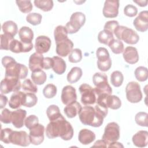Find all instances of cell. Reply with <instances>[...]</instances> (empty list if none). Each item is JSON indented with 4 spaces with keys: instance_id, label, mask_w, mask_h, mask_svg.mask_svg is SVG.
Instances as JSON below:
<instances>
[{
    "instance_id": "35",
    "label": "cell",
    "mask_w": 148,
    "mask_h": 148,
    "mask_svg": "<svg viewBox=\"0 0 148 148\" xmlns=\"http://www.w3.org/2000/svg\"><path fill=\"white\" fill-rule=\"evenodd\" d=\"M35 6L44 12L50 11L53 7V1L51 0H35Z\"/></svg>"
},
{
    "instance_id": "33",
    "label": "cell",
    "mask_w": 148,
    "mask_h": 148,
    "mask_svg": "<svg viewBox=\"0 0 148 148\" xmlns=\"http://www.w3.org/2000/svg\"><path fill=\"white\" fill-rule=\"evenodd\" d=\"M113 39V33L106 29L100 31L98 35V40L99 42L106 45H108Z\"/></svg>"
},
{
    "instance_id": "38",
    "label": "cell",
    "mask_w": 148,
    "mask_h": 148,
    "mask_svg": "<svg viewBox=\"0 0 148 148\" xmlns=\"http://www.w3.org/2000/svg\"><path fill=\"white\" fill-rule=\"evenodd\" d=\"M114 54H119L123 52L124 45L123 42L119 39H113L108 45Z\"/></svg>"
},
{
    "instance_id": "36",
    "label": "cell",
    "mask_w": 148,
    "mask_h": 148,
    "mask_svg": "<svg viewBox=\"0 0 148 148\" xmlns=\"http://www.w3.org/2000/svg\"><path fill=\"white\" fill-rule=\"evenodd\" d=\"M123 80L124 76L120 71H115L112 73L110 75V82L113 86L116 87H120L121 86Z\"/></svg>"
},
{
    "instance_id": "46",
    "label": "cell",
    "mask_w": 148,
    "mask_h": 148,
    "mask_svg": "<svg viewBox=\"0 0 148 148\" xmlns=\"http://www.w3.org/2000/svg\"><path fill=\"white\" fill-rule=\"evenodd\" d=\"M0 36H1V45H0L1 50H9L10 43L12 42V40L14 39V38L4 34H1Z\"/></svg>"
},
{
    "instance_id": "48",
    "label": "cell",
    "mask_w": 148,
    "mask_h": 148,
    "mask_svg": "<svg viewBox=\"0 0 148 148\" xmlns=\"http://www.w3.org/2000/svg\"><path fill=\"white\" fill-rule=\"evenodd\" d=\"M38 123H39L38 117L32 114V115H29L25 119L24 125L28 129L30 130L32 127L37 125Z\"/></svg>"
},
{
    "instance_id": "22",
    "label": "cell",
    "mask_w": 148,
    "mask_h": 148,
    "mask_svg": "<svg viewBox=\"0 0 148 148\" xmlns=\"http://www.w3.org/2000/svg\"><path fill=\"white\" fill-rule=\"evenodd\" d=\"M135 146L139 147H143L147 146L148 140V132L147 131H139L132 138Z\"/></svg>"
},
{
    "instance_id": "24",
    "label": "cell",
    "mask_w": 148,
    "mask_h": 148,
    "mask_svg": "<svg viewBox=\"0 0 148 148\" xmlns=\"http://www.w3.org/2000/svg\"><path fill=\"white\" fill-rule=\"evenodd\" d=\"M82 108L81 105L76 101L67 105L64 108V112L68 118H73L79 114Z\"/></svg>"
},
{
    "instance_id": "5",
    "label": "cell",
    "mask_w": 148,
    "mask_h": 148,
    "mask_svg": "<svg viewBox=\"0 0 148 148\" xmlns=\"http://www.w3.org/2000/svg\"><path fill=\"white\" fill-rule=\"evenodd\" d=\"M114 35L117 39L123 40L130 45H135L139 40V36L135 31L123 25H119L117 28Z\"/></svg>"
},
{
    "instance_id": "23",
    "label": "cell",
    "mask_w": 148,
    "mask_h": 148,
    "mask_svg": "<svg viewBox=\"0 0 148 148\" xmlns=\"http://www.w3.org/2000/svg\"><path fill=\"white\" fill-rule=\"evenodd\" d=\"M95 139V134L92 131L88 129H82L78 135V139L83 145H89Z\"/></svg>"
},
{
    "instance_id": "16",
    "label": "cell",
    "mask_w": 148,
    "mask_h": 148,
    "mask_svg": "<svg viewBox=\"0 0 148 148\" xmlns=\"http://www.w3.org/2000/svg\"><path fill=\"white\" fill-rule=\"evenodd\" d=\"M51 44V42L49 37L44 35L38 36L35 39V43L36 52L40 54L47 53L50 48Z\"/></svg>"
},
{
    "instance_id": "4",
    "label": "cell",
    "mask_w": 148,
    "mask_h": 148,
    "mask_svg": "<svg viewBox=\"0 0 148 148\" xmlns=\"http://www.w3.org/2000/svg\"><path fill=\"white\" fill-rule=\"evenodd\" d=\"M92 82L95 87L94 88L96 96L107 94L111 95L112 89L108 82V76L105 73L97 72L92 76Z\"/></svg>"
},
{
    "instance_id": "39",
    "label": "cell",
    "mask_w": 148,
    "mask_h": 148,
    "mask_svg": "<svg viewBox=\"0 0 148 148\" xmlns=\"http://www.w3.org/2000/svg\"><path fill=\"white\" fill-rule=\"evenodd\" d=\"M135 76L136 79L139 82H145L147 79L148 77V71L147 68L140 66L136 68L134 72Z\"/></svg>"
},
{
    "instance_id": "28",
    "label": "cell",
    "mask_w": 148,
    "mask_h": 148,
    "mask_svg": "<svg viewBox=\"0 0 148 148\" xmlns=\"http://www.w3.org/2000/svg\"><path fill=\"white\" fill-rule=\"evenodd\" d=\"M24 92L21 91H17L13 92L11 95L9 101V106L12 109H17L22 105V100Z\"/></svg>"
},
{
    "instance_id": "11",
    "label": "cell",
    "mask_w": 148,
    "mask_h": 148,
    "mask_svg": "<svg viewBox=\"0 0 148 148\" xmlns=\"http://www.w3.org/2000/svg\"><path fill=\"white\" fill-rule=\"evenodd\" d=\"M45 127L40 124H38L29 130V138L31 143L34 145H39L44 140Z\"/></svg>"
},
{
    "instance_id": "42",
    "label": "cell",
    "mask_w": 148,
    "mask_h": 148,
    "mask_svg": "<svg viewBox=\"0 0 148 148\" xmlns=\"http://www.w3.org/2000/svg\"><path fill=\"white\" fill-rule=\"evenodd\" d=\"M82 59V53L80 49L76 48L72 49L68 55L69 61L72 63H77L80 62Z\"/></svg>"
},
{
    "instance_id": "55",
    "label": "cell",
    "mask_w": 148,
    "mask_h": 148,
    "mask_svg": "<svg viewBox=\"0 0 148 148\" xmlns=\"http://www.w3.org/2000/svg\"><path fill=\"white\" fill-rule=\"evenodd\" d=\"M8 102V98L6 96L1 94L0 95V108L3 109L6 105Z\"/></svg>"
},
{
    "instance_id": "43",
    "label": "cell",
    "mask_w": 148,
    "mask_h": 148,
    "mask_svg": "<svg viewBox=\"0 0 148 148\" xmlns=\"http://www.w3.org/2000/svg\"><path fill=\"white\" fill-rule=\"evenodd\" d=\"M57 87L53 84H47L43 90V95L46 98H52L57 94Z\"/></svg>"
},
{
    "instance_id": "41",
    "label": "cell",
    "mask_w": 148,
    "mask_h": 148,
    "mask_svg": "<svg viewBox=\"0 0 148 148\" xmlns=\"http://www.w3.org/2000/svg\"><path fill=\"white\" fill-rule=\"evenodd\" d=\"M16 3L20 12L24 13H29L33 8L31 1H16Z\"/></svg>"
},
{
    "instance_id": "9",
    "label": "cell",
    "mask_w": 148,
    "mask_h": 148,
    "mask_svg": "<svg viewBox=\"0 0 148 148\" xmlns=\"http://www.w3.org/2000/svg\"><path fill=\"white\" fill-rule=\"evenodd\" d=\"M120 138V127L116 122L108 123L105 128L104 133L102 139L104 140L108 145L117 141Z\"/></svg>"
},
{
    "instance_id": "57",
    "label": "cell",
    "mask_w": 148,
    "mask_h": 148,
    "mask_svg": "<svg viewBox=\"0 0 148 148\" xmlns=\"http://www.w3.org/2000/svg\"><path fill=\"white\" fill-rule=\"evenodd\" d=\"M108 147H123V145L120 143V142H117V141H115V142H113L110 143H109L108 145Z\"/></svg>"
},
{
    "instance_id": "30",
    "label": "cell",
    "mask_w": 148,
    "mask_h": 148,
    "mask_svg": "<svg viewBox=\"0 0 148 148\" xmlns=\"http://www.w3.org/2000/svg\"><path fill=\"white\" fill-rule=\"evenodd\" d=\"M31 77L32 82L37 85L44 84L47 79L46 74L42 69H38L32 72Z\"/></svg>"
},
{
    "instance_id": "13",
    "label": "cell",
    "mask_w": 148,
    "mask_h": 148,
    "mask_svg": "<svg viewBox=\"0 0 148 148\" xmlns=\"http://www.w3.org/2000/svg\"><path fill=\"white\" fill-rule=\"evenodd\" d=\"M119 1L107 0L104 3L102 13L106 18H114L119 14Z\"/></svg>"
},
{
    "instance_id": "14",
    "label": "cell",
    "mask_w": 148,
    "mask_h": 148,
    "mask_svg": "<svg viewBox=\"0 0 148 148\" xmlns=\"http://www.w3.org/2000/svg\"><path fill=\"white\" fill-rule=\"evenodd\" d=\"M134 26L138 31L143 32L148 29V12L143 10L139 13V15L134 19Z\"/></svg>"
},
{
    "instance_id": "47",
    "label": "cell",
    "mask_w": 148,
    "mask_h": 148,
    "mask_svg": "<svg viewBox=\"0 0 148 148\" xmlns=\"http://www.w3.org/2000/svg\"><path fill=\"white\" fill-rule=\"evenodd\" d=\"M96 56L98 62H103L110 59L109 53L108 50L105 47H99L97 50Z\"/></svg>"
},
{
    "instance_id": "58",
    "label": "cell",
    "mask_w": 148,
    "mask_h": 148,
    "mask_svg": "<svg viewBox=\"0 0 148 148\" xmlns=\"http://www.w3.org/2000/svg\"><path fill=\"white\" fill-rule=\"evenodd\" d=\"M133 2L136 3L139 6H141V7H145L147 4V1H133Z\"/></svg>"
},
{
    "instance_id": "37",
    "label": "cell",
    "mask_w": 148,
    "mask_h": 148,
    "mask_svg": "<svg viewBox=\"0 0 148 148\" xmlns=\"http://www.w3.org/2000/svg\"><path fill=\"white\" fill-rule=\"evenodd\" d=\"M107 106L113 110L119 109L121 106V102L120 99L116 95H109L107 98Z\"/></svg>"
},
{
    "instance_id": "12",
    "label": "cell",
    "mask_w": 148,
    "mask_h": 148,
    "mask_svg": "<svg viewBox=\"0 0 148 148\" xmlns=\"http://www.w3.org/2000/svg\"><path fill=\"white\" fill-rule=\"evenodd\" d=\"M10 143L26 147L31 143L29 135L24 131H13L10 137Z\"/></svg>"
},
{
    "instance_id": "27",
    "label": "cell",
    "mask_w": 148,
    "mask_h": 148,
    "mask_svg": "<svg viewBox=\"0 0 148 148\" xmlns=\"http://www.w3.org/2000/svg\"><path fill=\"white\" fill-rule=\"evenodd\" d=\"M54 60V65L53 66V71L58 75L63 74L66 70V62L65 61L58 56H54L53 57Z\"/></svg>"
},
{
    "instance_id": "56",
    "label": "cell",
    "mask_w": 148,
    "mask_h": 148,
    "mask_svg": "<svg viewBox=\"0 0 148 148\" xmlns=\"http://www.w3.org/2000/svg\"><path fill=\"white\" fill-rule=\"evenodd\" d=\"M93 147H108V145L106 143V142L103 140H98L96 141L94 144L92 145Z\"/></svg>"
},
{
    "instance_id": "32",
    "label": "cell",
    "mask_w": 148,
    "mask_h": 148,
    "mask_svg": "<svg viewBox=\"0 0 148 148\" xmlns=\"http://www.w3.org/2000/svg\"><path fill=\"white\" fill-rule=\"evenodd\" d=\"M68 31L65 27L58 25L54 31V37L56 43L60 42L68 38Z\"/></svg>"
},
{
    "instance_id": "18",
    "label": "cell",
    "mask_w": 148,
    "mask_h": 148,
    "mask_svg": "<svg viewBox=\"0 0 148 148\" xmlns=\"http://www.w3.org/2000/svg\"><path fill=\"white\" fill-rule=\"evenodd\" d=\"M73 43L68 38L56 43V53L60 57H66L72 50Z\"/></svg>"
},
{
    "instance_id": "44",
    "label": "cell",
    "mask_w": 148,
    "mask_h": 148,
    "mask_svg": "<svg viewBox=\"0 0 148 148\" xmlns=\"http://www.w3.org/2000/svg\"><path fill=\"white\" fill-rule=\"evenodd\" d=\"M42 18V15L38 13H29L26 17L27 21L32 25H37L40 24Z\"/></svg>"
},
{
    "instance_id": "6",
    "label": "cell",
    "mask_w": 148,
    "mask_h": 148,
    "mask_svg": "<svg viewBox=\"0 0 148 148\" xmlns=\"http://www.w3.org/2000/svg\"><path fill=\"white\" fill-rule=\"evenodd\" d=\"M86 21L85 14L80 12L73 13L65 25V28L68 34H72L79 31L80 28L84 24Z\"/></svg>"
},
{
    "instance_id": "1",
    "label": "cell",
    "mask_w": 148,
    "mask_h": 148,
    "mask_svg": "<svg viewBox=\"0 0 148 148\" xmlns=\"http://www.w3.org/2000/svg\"><path fill=\"white\" fill-rule=\"evenodd\" d=\"M45 130L46 136L50 139L60 137L64 140H69L73 135L72 126L62 115L55 120L50 121Z\"/></svg>"
},
{
    "instance_id": "17",
    "label": "cell",
    "mask_w": 148,
    "mask_h": 148,
    "mask_svg": "<svg viewBox=\"0 0 148 148\" xmlns=\"http://www.w3.org/2000/svg\"><path fill=\"white\" fill-rule=\"evenodd\" d=\"M34 47L32 42L24 43L14 39L10 43L9 50L15 53H26L30 51Z\"/></svg>"
},
{
    "instance_id": "50",
    "label": "cell",
    "mask_w": 148,
    "mask_h": 148,
    "mask_svg": "<svg viewBox=\"0 0 148 148\" xmlns=\"http://www.w3.org/2000/svg\"><path fill=\"white\" fill-rule=\"evenodd\" d=\"M1 121L5 124L12 123V112L7 108L2 110L1 114Z\"/></svg>"
},
{
    "instance_id": "15",
    "label": "cell",
    "mask_w": 148,
    "mask_h": 148,
    "mask_svg": "<svg viewBox=\"0 0 148 148\" xmlns=\"http://www.w3.org/2000/svg\"><path fill=\"white\" fill-rule=\"evenodd\" d=\"M61 99L62 102L66 105L76 101L77 99L76 89L69 85L64 87L62 90Z\"/></svg>"
},
{
    "instance_id": "25",
    "label": "cell",
    "mask_w": 148,
    "mask_h": 148,
    "mask_svg": "<svg viewBox=\"0 0 148 148\" xmlns=\"http://www.w3.org/2000/svg\"><path fill=\"white\" fill-rule=\"evenodd\" d=\"M18 36L21 42L31 43L34 38V32L28 27H22L18 31Z\"/></svg>"
},
{
    "instance_id": "40",
    "label": "cell",
    "mask_w": 148,
    "mask_h": 148,
    "mask_svg": "<svg viewBox=\"0 0 148 148\" xmlns=\"http://www.w3.org/2000/svg\"><path fill=\"white\" fill-rule=\"evenodd\" d=\"M22 89L26 92L36 93L38 91V88L35 84L29 79H27L24 80L21 86Z\"/></svg>"
},
{
    "instance_id": "29",
    "label": "cell",
    "mask_w": 148,
    "mask_h": 148,
    "mask_svg": "<svg viewBox=\"0 0 148 148\" xmlns=\"http://www.w3.org/2000/svg\"><path fill=\"white\" fill-rule=\"evenodd\" d=\"M38 102V98L35 93L24 92L22 100V105L28 108L34 106Z\"/></svg>"
},
{
    "instance_id": "2",
    "label": "cell",
    "mask_w": 148,
    "mask_h": 148,
    "mask_svg": "<svg viewBox=\"0 0 148 148\" xmlns=\"http://www.w3.org/2000/svg\"><path fill=\"white\" fill-rule=\"evenodd\" d=\"M107 114L97 105L94 108L86 105L82 108L79 113V117L80 121L84 125L99 127L103 124V119Z\"/></svg>"
},
{
    "instance_id": "19",
    "label": "cell",
    "mask_w": 148,
    "mask_h": 148,
    "mask_svg": "<svg viewBox=\"0 0 148 148\" xmlns=\"http://www.w3.org/2000/svg\"><path fill=\"white\" fill-rule=\"evenodd\" d=\"M27 112L21 109L12 112V123L17 128H20L24 125Z\"/></svg>"
},
{
    "instance_id": "51",
    "label": "cell",
    "mask_w": 148,
    "mask_h": 148,
    "mask_svg": "<svg viewBox=\"0 0 148 148\" xmlns=\"http://www.w3.org/2000/svg\"><path fill=\"white\" fill-rule=\"evenodd\" d=\"M124 13L127 16L132 17L137 14L138 9L135 6L129 4L125 6L124 9Z\"/></svg>"
},
{
    "instance_id": "10",
    "label": "cell",
    "mask_w": 148,
    "mask_h": 148,
    "mask_svg": "<svg viewBox=\"0 0 148 148\" xmlns=\"http://www.w3.org/2000/svg\"><path fill=\"white\" fill-rule=\"evenodd\" d=\"M81 94V102L84 105L94 104L96 102L97 96L94 88L88 84L83 83L79 87Z\"/></svg>"
},
{
    "instance_id": "54",
    "label": "cell",
    "mask_w": 148,
    "mask_h": 148,
    "mask_svg": "<svg viewBox=\"0 0 148 148\" xmlns=\"http://www.w3.org/2000/svg\"><path fill=\"white\" fill-rule=\"evenodd\" d=\"M54 65V60L53 58L45 57L43 59V69H49L52 68Z\"/></svg>"
},
{
    "instance_id": "20",
    "label": "cell",
    "mask_w": 148,
    "mask_h": 148,
    "mask_svg": "<svg viewBox=\"0 0 148 148\" xmlns=\"http://www.w3.org/2000/svg\"><path fill=\"white\" fill-rule=\"evenodd\" d=\"M43 56L42 54L35 52L31 55L29 58L28 66L29 69L33 72L38 69H43Z\"/></svg>"
},
{
    "instance_id": "49",
    "label": "cell",
    "mask_w": 148,
    "mask_h": 148,
    "mask_svg": "<svg viewBox=\"0 0 148 148\" xmlns=\"http://www.w3.org/2000/svg\"><path fill=\"white\" fill-rule=\"evenodd\" d=\"M13 130L11 128H6L1 130V140L5 143H10V137Z\"/></svg>"
},
{
    "instance_id": "21",
    "label": "cell",
    "mask_w": 148,
    "mask_h": 148,
    "mask_svg": "<svg viewBox=\"0 0 148 148\" xmlns=\"http://www.w3.org/2000/svg\"><path fill=\"white\" fill-rule=\"evenodd\" d=\"M123 58L125 62L130 64H134L139 60L137 49L132 46H128L123 52Z\"/></svg>"
},
{
    "instance_id": "26",
    "label": "cell",
    "mask_w": 148,
    "mask_h": 148,
    "mask_svg": "<svg viewBox=\"0 0 148 148\" xmlns=\"http://www.w3.org/2000/svg\"><path fill=\"white\" fill-rule=\"evenodd\" d=\"M2 28L4 34L9 35L13 38L18 32L17 24L16 23L11 20H9L3 23L2 25Z\"/></svg>"
},
{
    "instance_id": "45",
    "label": "cell",
    "mask_w": 148,
    "mask_h": 148,
    "mask_svg": "<svg viewBox=\"0 0 148 148\" xmlns=\"http://www.w3.org/2000/svg\"><path fill=\"white\" fill-rule=\"evenodd\" d=\"M147 113L144 112H139L136 113L135 117L136 123L142 127H147Z\"/></svg>"
},
{
    "instance_id": "52",
    "label": "cell",
    "mask_w": 148,
    "mask_h": 148,
    "mask_svg": "<svg viewBox=\"0 0 148 148\" xmlns=\"http://www.w3.org/2000/svg\"><path fill=\"white\" fill-rule=\"evenodd\" d=\"M97 66L98 69L103 72L108 71L110 69L112 66V60L111 58L109 59L107 61L103 62H98L97 61Z\"/></svg>"
},
{
    "instance_id": "34",
    "label": "cell",
    "mask_w": 148,
    "mask_h": 148,
    "mask_svg": "<svg viewBox=\"0 0 148 148\" xmlns=\"http://www.w3.org/2000/svg\"><path fill=\"white\" fill-rule=\"evenodd\" d=\"M46 114L50 121L55 120L62 116L58 106L56 105H50L46 110Z\"/></svg>"
},
{
    "instance_id": "3",
    "label": "cell",
    "mask_w": 148,
    "mask_h": 148,
    "mask_svg": "<svg viewBox=\"0 0 148 148\" xmlns=\"http://www.w3.org/2000/svg\"><path fill=\"white\" fill-rule=\"evenodd\" d=\"M2 64L5 68V76L6 77H15L23 79L28 75L27 67L22 64L17 62L12 57H3L2 58Z\"/></svg>"
},
{
    "instance_id": "8",
    "label": "cell",
    "mask_w": 148,
    "mask_h": 148,
    "mask_svg": "<svg viewBox=\"0 0 148 148\" xmlns=\"http://www.w3.org/2000/svg\"><path fill=\"white\" fill-rule=\"evenodd\" d=\"M126 97L131 103H138L142 99L140 86L136 82H129L125 87Z\"/></svg>"
},
{
    "instance_id": "7",
    "label": "cell",
    "mask_w": 148,
    "mask_h": 148,
    "mask_svg": "<svg viewBox=\"0 0 148 148\" xmlns=\"http://www.w3.org/2000/svg\"><path fill=\"white\" fill-rule=\"evenodd\" d=\"M21 85L20 79L15 77H6L1 82L0 90L1 94H8L11 92L20 91Z\"/></svg>"
},
{
    "instance_id": "53",
    "label": "cell",
    "mask_w": 148,
    "mask_h": 148,
    "mask_svg": "<svg viewBox=\"0 0 148 148\" xmlns=\"http://www.w3.org/2000/svg\"><path fill=\"white\" fill-rule=\"evenodd\" d=\"M119 25V22L116 20H111L107 21L104 25V29L108 30L112 33H113L114 30L116 27Z\"/></svg>"
},
{
    "instance_id": "31",
    "label": "cell",
    "mask_w": 148,
    "mask_h": 148,
    "mask_svg": "<svg viewBox=\"0 0 148 148\" xmlns=\"http://www.w3.org/2000/svg\"><path fill=\"white\" fill-rule=\"evenodd\" d=\"M82 70L77 66L73 67L67 75V80L70 83H75L79 81L82 76Z\"/></svg>"
}]
</instances>
